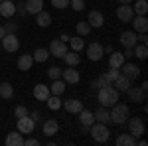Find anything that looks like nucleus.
I'll list each match as a JSON object with an SVG mask.
<instances>
[{
  "mask_svg": "<svg viewBox=\"0 0 148 146\" xmlns=\"http://www.w3.org/2000/svg\"><path fill=\"white\" fill-rule=\"evenodd\" d=\"M97 101L101 103V107H113L114 103L119 101V91L114 89L113 85H105L101 89H97Z\"/></svg>",
  "mask_w": 148,
  "mask_h": 146,
  "instance_id": "f257e3e1",
  "label": "nucleus"
},
{
  "mask_svg": "<svg viewBox=\"0 0 148 146\" xmlns=\"http://www.w3.org/2000/svg\"><path fill=\"white\" fill-rule=\"evenodd\" d=\"M109 112H111V123L114 124H125L126 119L130 117V109H128V105L125 103H114L113 107H109Z\"/></svg>",
  "mask_w": 148,
  "mask_h": 146,
  "instance_id": "f03ea898",
  "label": "nucleus"
},
{
  "mask_svg": "<svg viewBox=\"0 0 148 146\" xmlns=\"http://www.w3.org/2000/svg\"><path fill=\"white\" fill-rule=\"evenodd\" d=\"M89 130H91V136L95 142H107L109 140V136H111V130H109V126L103 123H93L89 126Z\"/></svg>",
  "mask_w": 148,
  "mask_h": 146,
  "instance_id": "7ed1b4c3",
  "label": "nucleus"
},
{
  "mask_svg": "<svg viewBox=\"0 0 148 146\" xmlns=\"http://www.w3.org/2000/svg\"><path fill=\"white\" fill-rule=\"evenodd\" d=\"M126 124H128V132L134 136V138H140V136L144 134V121L140 119V117H128L126 119Z\"/></svg>",
  "mask_w": 148,
  "mask_h": 146,
  "instance_id": "20e7f679",
  "label": "nucleus"
},
{
  "mask_svg": "<svg viewBox=\"0 0 148 146\" xmlns=\"http://www.w3.org/2000/svg\"><path fill=\"white\" fill-rule=\"evenodd\" d=\"M0 42H2L4 51H8V53H14V51L20 49V40H18V36H16V34H6Z\"/></svg>",
  "mask_w": 148,
  "mask_h": 146,
  "instance_id": "39448f33",
  "label": "nucleus"
},
{
  "mask_svg": "<svg viewBox=\"0 0 148 146\" xmlns=\"http://www.w3.org/2000/svg\"><path fill=\"white\" fill-rule=\"evenodd\" d=\"M125 93L128 95V99H130L132 103H144V101H146V91L142 89L140 85H138V87H136V85H130Z\"/></svg>",
  "mask_w": 148,
  "mask_h": 146,
  "instance_id": "423d86ee",
  "label": "nucleus"
},
{
  "mask_svg": "<svg viewBox=\"0 0 148 146\" xmlns=\"http://www.w3.org/2000/svg\"><path fill=\"white\" fill-rule=\"evenodd\" d=\"M16 126H18V130H20L22 134L28 136V134H32V132H34L36 123L32 121V117H30V114H26V117H20V119H18V124H16Z\"/></svg>",
  "mask_w": 148,
  "mask_h": 146,
  "instance_id": "0eeeda50",
  "label": "nucleus"
},
{
  "mask_svg": "<svg viewBox=\"0 0 148 146\" xmlns=\"http://www.w3.org/2000/svg\"><path fill=\"white\" fill-rule=\"evenodd\" d=\"M67 49H69L67 44H65V42H61V40H53V42L49 44V47H47L49 56H53V57H63Z\"/></svg>",
  "mask_w": 148,
  "mask_h": 146,
  "instance_id": "6e6552de",
  "label": "nucleus"
},
{
  "mask_svg": "<svg viewBox=\"0 0 148 146\" xmlns=\"http://www.w3.org/2000/svg\"><path fill=\"white\" fill-rule=\"evenodd\" d=\"M61 79H63L67 85H75V83H79L81 75L75 67H69L67 65V69H61Z\"/></svg>",
  "mask_w": 148,
  "mask_h": 146,
  "instance_id": "1a4fd4ad",
  "label": "nucleus"
},
{
  "mask_svg": "<svg viewBox=\"0 0 148 146\" xmlns=\"http://www.w3.org/2000/svg\"><path fill=\"white\" fill-rule=\"evenodd\" d=\"M121 75H125V77H128L130 81H134V79L140 77V69H138L134 63H128V61H125V63L121 65Z\"/></svg>",
  "mask_w": 148,
  "mask_h": 146,
  "instance_id": "9d476101",
  "label": "nucleus"
},
{
  "mask_svg": "<svg viewBox=\"0 0 148 146\" xmlns=\"http://www.w3.org/2000/svg\"><path fill=\"white\" fill-rule=\"evenodd\" d=\"M103 45L99 42H93V44L87 45V57L91 59V61H101L103 59Z\"/></svg>",
  "mask_w": 148,
  "mask_h": 146,
  "instance_id": "9b49d317",
  "label": "nucleus"
},
{
  "mask_svg": "<svg viewBox=\"0 0 148 146\" xmlns=\"http://www.w3.org/2000/svg\"><path fill=\"white\" fill-rule=\"evenodd\" d=\"M116 18H119L121 22H130V20L134 18L132 6H130V4H121V6L116 8Z\"/></svg>",
  "mask_w": 148,
  "mask_h": 146,
  "instance_id": "f8f14e48",
  "label": "nucleus"
},
{
  "mask_svg": "<svg viewBox=\"0 0 148 146\" xmlns=\"http://www.w3.org/2000/svg\"><path fill=\"white\" fill-rule=\"evenodd\" d=\"M130 24H132V28H134V32H136V34H146V32H148V20H146V16H136V14H134V18L130 20Z\"/></svg>",
  "mask_w": 148,
  "mask_h": 146,
  "instance_id": "ddd939ff",
  "label": "nucleus"
},
{
  "mask_svg": "<svg viewBox=\"0 0 148 146\" xmlns=\"http://www.w3.org/2000/svg\"><path fill=\"white\" fill-rule=\"evenodd\" d=\"M77 114H79V123H81V126H83V130H89V126L95 123V114H93L91 111H87L85 107H83Z\"/></svg>",
  "mask_w": 148,
  "mask_h": 146,
  "instance_id": "4468645a",
  "label": "nucleus"
},
{
  "mask_svg": "<svg viewBox=\"0 0 148 146\" xmlns=\"http://www.w3.org/2000/svg\"><path fill=\"white\" fill-rule=\"evenodd\" d=\"M121 44L125 45V47H134L136 45V32L134 30H125V32H121Z\"/></svg>",
  "mask_w": 148,
  "mask_h": 146,
  "instance_id": "2eb2a0df",
  "label": "nucleus"
},
{
  "mask_svg": "<svg viewBox=\"0 0 148 146\" xmlns=\"http://www.w3.org/2000/svg\"><path fill=\"white\" fill-rule=\"evenodd\" d=\"M87 24H89L91 28H103V24H105V16H103L99 10H91V12H89V16H87Z\"/></svg>",
  "mask_w": 148,
  "mask_h": 146,
  "instance_id": "dca6fc26",
  "label": "nucleus"
},
{
  "mask_svg": "<svg viewBox=\"0 0 148 146\" xmlns=\"http://www.w3.org/2000/svg\"><path fill=\"white\" fill-rule=\"evenodd\" d=\"M14 14H16V4H14L12 0H2V2H0V16L12 18Z\"/></svg>",
  "mask_w": 148,
  "mask_h": 146,
  "instance_id": "f3484780",
  "label": "nucleus"
},
{
  "mask_svg": "<svg viewBox=\"0 0 148 146\" xmlns=\"http://www.w3.org/2000/svg\"><path fill=\"white\" fill-rule=\"evenodd\" d=\"M61 107L67 112H71V114H77V112L83 109V103H81L79 99H73V97H71V99H67L65 103H61Z\"/></svg>",
  "mask_w": 148,
  "mask_h": 146,
  "instance_id": "a211bd4d",
  "label": "nucleus"
},
{
  "mask_svg": "<svg viewBox=\"0 0 148 146\" xmlns=\"http://www.w3.org/2000/svg\"><path fill=\"white\" fill-rule=\"evenodd\" d=\"M16 65L20 71H30L32 65H34V57L30 56V53H22V56L18 57V61H16Z\"/></svg>",
  "mask_w": 148,
  "mask_h": 146,
  "instance_id": "6ab92c4d",
  "label": "nucleus"
},
{
  "mask_svg": "<svg viewBox=\"0 0 148 146\" xmlns=\"http://www.w3.org/2000/svg\"><path fill=\"white\" fill-rule=\"evenodd\" d=\"M49 95H51V93H49V87H47V85H44V83H38V85L34 87L36 101H46Z\"/></svg>",
  "mask_w": 148,
  "mask_h": 146,
  "instance_id": "aec40b11",
  "label": "nucleus"
},
{
  "mask_svg": "<svg viewBox=\"0 0 148 146\" xmlns=\"http://www.w3.org/2000/svg\"><path fill=\"white\" fill-rule=\"evenodd\" d=\"M63 61H65V65H69V67H75V65H79L81 63V56H79V51H65V56H63Z\"/></svg>",
  "mask_w": 148,
  "mask_h": 146,
  "instance_id": "412c9836",
  "label": "nucleus"
},
{
  "mask_svg": "<svg viewBox=\"0 0 148 146\" xmlns=\"http://www.w3.org/2000/svg\"><path fill=\"white\" fill-rule=\"evenodd\" d=\"M65 87H67V83H65L63 79H53V81H51V85H49V93L61 97V95L65 93Z\"/></svg>",
  "mask_w": 148,
  "mask_h": 146,
  "instance_id": "4be33fe9",
  "label": "nucleus"
},
{
  "mask_svg": "<svg viewBox=\"0 0 148 146\" xmlns=\"http://www.w3.org/2000/svg\"><path fill=\"white\" fill-rule=\"evenodd\" d=\"M24 4H26V12L28 14H34V16L38 12L44 10V0H26Z\"/></svg>",
  "mask_w": 148,
  "mask_h": 146,
  "instance_id": "5701e85b",
  "label": "nucleus"
},
{
  "mask_svg": "<svg viewBox=\"0 0 148 146\" xmlns=\"http://www.w3.org/2000/svg\"><path fill=\"white\" fill-rule=\"evenodd\" d=\"M136 140L130 132H123V134L116 136V146H136Z\"/></svg>",
  "mask_w": 148,
  "mask_h": 146,
  "instance_id": "b1692460",
  "label": "nucleus"
},
{
  "mask_svg": "<svg viewBox=\"0 0 148 146\" xmlns=\"http://www.w3.org/2000/svg\"><path fill=\"white\" fill-rule=\"evenodd\" d=\"M93 114H95V123H103V124H109V123H111V112H109L107 107L97 109Z\"/></svg>",
  "mask_w": 148,
  "mask_h": 146,
  "instance_id": "393cba45",
  "label": "nucleus"
},
{
  "mask_svg": "<svg viewBox=\"0 0 148 146\" xmlns=\"http://www.w3.org/2000/svg\"><path fill=\"white\" fill-rule=\"evenodd\" d=\"M6 144L8 146H24V134L20 132V130L8 132V136H6Z\"/></svg>",
  "mask_w": 148,
  "mask_h": 146,
  "instance_id": "a878e982",
  "label": "nucleus"
},
{
  "mask_svg": "<svg viewBox=\"0 0 148 146\" xmlns=\"http://www.w3.org/2000/svg\"><path fill=\"white\" fill-rule=\"evenodd\" d=\"M130 85H132V81H130L128 77H125V75H119V77L114 79V83H113V87L116 91H121V93H125Z\"/></svg>",
  "mask_w": 148,
  "mask_h": 146,
  "instance_id": "bb28decb",
  "label": "nucleus"
},
{
  "mask_svg": "<svg viewBox=\"0 0 148 146\" xmlns=\"http://www.w3.org/2000/svg\"><path fill=\"white\" fill-rule=\"evenodd\" d=\"M126 61V57L121 53V51H113L111 53V57H109V65L113 69H121V65Z\"/></svg>",
  "mask_w": 148,
  "mask_h": 146,
  "instance_id": "cd10ccee",
  "label": "nucleus"
},
{
  "mask_svg": "<svg viewBox=\"0 0 148 146\" xmlns=\"http://www.w3.org/2000/svg\"><path fill=\"white\" fill-rule=\"evenodd\" d=\"M36 24H38L40 28H47V26L51 24V14L46 12V10L38 12V14H36Z\"/></svg>",
  "mask_w": 148,
  "mask_h": 146,
  "instance_id": "c85d7f7f",
  "label": "nucleus"
},
{
  "mask_svg": "<svg viewBox=\"0 0 148 146\" xmlns=\"http://www.w3.org/2000/svg\"><path fill=\"white\" fill-rule=\"evenodd\" d=\"M57 132H59V124H57V121L49 119V121L44 123V134L46 136H56Z\"/></svg>",
  "mask_w": 148,
  "mask_h": 146,
  "instance_id": "c756f323",
  "label": "nucleus"
},
{
  "mask_svg": "<svg viewBox=\"0 0 148 146\" xmlns=\"http://www.w3.org/2000/svg\"><path fill=\"white\" fill-rule=\"evenodd\" d=\"M132 56H136L138 59H146V57H148V47H146V44H138V42H136V45L132 47Z\"/></svg>",
  "mask_w": 148,
  "mask_h": 146,
  "instance_id": "7c9ffc66",
  "label": "nucleus"
},
{
  "mask_svg": "<svg viewBox=\"0 0 148 146\" xmlns=\"http://www.w3.org/2000/svg\"><path fill=\"white\" fill-rule=\"evenodd\" d=\"M32 57H34V61H38V63H44V61H47V57H49V51H47L46 47H38L34 53H32Z\"/></svg>",
  "mask_w": 148,
  "mask_h": 146,
  "instance_id": "2f4dec72",
  "label": "nucleus"
},
{
  "mask_svg": "<svg viewBox=\"0 0 148 146\" xmlns=\"http://www.w3.org/2000/svg\"><path fill=\"white\" fill-rule=\"evenodd\" d=\"M0 97L2 99H12L14 97V87H12L8 81L6 83H0Z\"/></svg>",
  "mask_w": 148,
  "mask_h": 146,
  "instance_id": "473e14b6",
  "label": "nucleus"
},
{
  "mask_svg": "<svg viewBox=\"0 0 148 146\" xmlns=\"http://www.w3.org/2000/svg\"><path fill=\"white\" fill-rule=\"evenodd\" d=\"M132 10H134V14H136V16H146L148 2H146V0H136V4L132 6Z\"/></svg>",
  "mask_w": 148,
  "mask_h": 146,
  "instance_id": "72a5a7b5",
  "label": "nucleus"
},
{
  "mask_svg": "<svg viewBox=\"0 0 148 146\" xmlns=\"http://www.w3.org/2000/svg\"><path fill=\"white\" fill-rule=\"evenodd\" d=\"M46 103H47V107H49L51 111H59V109H61V99H59V95H49L46 99Z\"/></svg>",
  "mask_w": 148,
  "mask_h": 146,
  "instance_id": "f704fd0d",
  "label": "nucleus"
},
{
  "mask_svg": "<svg viewBox=\"0 0 148 146\" xmlns=\"http://www.w3.org/2000/svg\"><path fill=\"white\" fill-rule=\"evenodd\" d=\"M69 45H71L73 51H81V49L85 47V42H83L81 36H77V38H69Z\"/></svg>",
  "mask_w": 148,
  "mask_h": 146,
  "instance_id": "c9c22d12",
  "label": "nucleus"
},
{
  "mask_svg": "<svg viewBox=\"0 0 148 146\" xmlns=\"http://www.w3.org/2000/svg\"><path fill=\"white\" fill-rule=\"evenodd\" d=\"M75 30H77V36L85 38V36H89V32H91L93 28L87 24V20H85V22H79V24H77V26H75Z\"/></svg>",
  "mask_w": 148,
  "mask_h": 146,
  "instance_id": "e433bc0d",
  "label": "nucleus"
},
{
  "mask_svg": "<svg viewBox=\"0 0 148 146\" xmlns=\"http://www.w3.org/2000/svg\"><path fill=\"white\" fill-rule=\"evenodd\" d=\"M69 6H71L75 12H81L83 8H85V0H69Z\"/></svg>",
  "mask_w": 148,
  "mask_h": 146,
  "instance_id": "4c0bfd02",
  "label": "nucleus"
},
{
  "mask_svg": "<svg viewBox=\"0 0 148 146\" xmlns=\"http://www.w3.org/2000/svg\"><path fill=\"white\" fill-rule=\"evenodd\" d=\"M47 77L51 79V81H53V79H61V69L59 67H49L47 69Z\"/></svg>",
  "mask_w": 148,
  "mask_h": 146,
  "instance_id": "58836bf2",
  "label": "nucleus"
},
{
  "mask_svg": "<svg viewBox=\"0 0 148 146\" xmlns=\"http://www.w3.org/2000/svg\"><path fill=\"white\" fill-rule=\"evenodd\" d=\"M26 114H30V112H28V109H26L24 105H18V107L14 109V117H16V119H20V117H26Z\"/></svg>",
  "mask_w": 148,
  "mask_h": 146,
  "instance_id": "ea45409f",
  "label": "nucleus"
},
{
  "mask_svg": "<svg viewBox=\"0 0 148 146\" xmlns=\"http://www.w3.org/2000/svg\"><path fill=\"white\" fill-rule=\"evenodd\" d=\"M51 6L57 8V10H63L69 6V0H51Z\"/></svg>",
  "mask_w": 148,
  "mask_h": 146,
  "instance_id": "a19ab883",
  "label": "nucleus"
},
{
  "mask_svg": "<svg viewBox=\"0 0 148 146\" xmlns=\"http://www.w3.org/2000/svg\"><path fill=\"white\" fill-rule=\"evenodd\" d=\"M4 30H6V34H16L18 32V26L14 22H8V24H4Z\"/></svg>",
  "mask_w": 148,
  "mask_h": 146,
  "instance_id": "79ce46f5",
  "label": "nucleus"
},
{
  "mask_svg": "<svg viewBox=\"0 0 148 146\" xmlns=\"http://www.w3.org/2000/svg\"><path fill=\"white\" fill-rule=\"evenodd\" d=\"M16 12H18L20 16H26V14H28V12H26V4H24V2L16 4Z\"/></svg>",
  "mask_w": 148,
  "mask_h": 146,
  "instance_id": "37998d69",
  "label": "nucleus"
},
{
  "mask_svg": "<svg viewBox=\"0 0 148 146\" xmlns=\"http://www.w3.org/2000/svg\"><path fill=\"white\" fill-rule=\"evenodd\" d=\"M24 144L26 146H38L40 140H38V138H24Z\"/></svg>",
  "mask_w": 148,
  "mask_h": 146,
  "instance_id": "c03bdc74",
  "label": "nucleus"
},
{
  "mask_svg": "<svg viewBox=\"0 0 148 146\" xmlns=\"http://www.w3.org/2000/svg\"><path fill=\"white\" fill-rule=\"evenodd\" d=\"M30 117H32V121H34V123H40V121H42V114H40V111H34Z\"/></svg>",
  "mask_w": 148,
  "mask_h": 146,
  "instance_id": "a18cd8bd",
  "label": "nucleus"
},
{
  "mask_svg": "<svg viewBox=\"0 0 148 146\" xmlns=\"http://www.w3.org/2000/svg\"><path fill=\"white\" fill-rule=\"evenodd\" d=\"M103 53H113V45H107V47H103Z\"/></svg>",
  "mask_w": 148,
  "mask_h": 146,
  "instance_id": "49530a36",
  "label": "nucleus"
},
{
  "mask_svg": "<svg viewBox=\"0 0 148 146\" xmlns=\"http://www.w3.org/2000/svg\"><path fill=\"white\" fill-rule=\"evenodd\" d=\"M4 36H6V30H4V26H0V40H2Z\"/></svg>",
  "mask_w": 148,
  "mask_h": 146,
  "instance_id": "de8ad7c7",
  "label": "nucleus"
},
{
  "mask_svg": "<svg viewBox=\"0 0 148 146\" xmlns=\"http://www.w3.org/2000/svg\"><path fill=\"white\" fill-rule=\"evenodd\" d=\"M61 42H65V44H67V42H69V36L63 34V36H61Z\"/></svg>",
  "mask_w": 148,
  "mask_h": 146,
  "instance_id": "09e8293b",
  "label": "nucleus"
},
{
  "mask_svg": "<svg viewBox=\"0 0 148 146\" xmlns=\"http://www.w3.org/2000/svg\"><path fill=\"white\" fill-rule=\"evenodd\" d=\"M119 2H121V4H130L132 0H119Z\"/></svg>",
  "mask_w": 148,
  "mask_h": 146,
  "instance_id": "8fccbe9b",
  "label": "nucleus"
},
{
  "mask_svg": "<svg viewBox=\"0 0 148 146\" xmlns=\"http://www.w3.org/2000/svg\"><path fill=\"white\" fill-rule=\"evenodd\" d=\"M0 2H2V0H0Z\"/></svg>",
  "mask_w": 148,
  "mask_h": 146,
  "instance_id": "3c124183",
  "label": "nucleus"
}]
</instances>
